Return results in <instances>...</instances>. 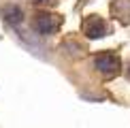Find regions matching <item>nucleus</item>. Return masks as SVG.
I'll return each instance as SVG.
<instances>
[{
	"mask_svg": "<svg viewBox=\"0 0 130 128\" xmlns=\"http://www.w3.org/2000/svg\"><path fill=\"white\" fill-rule=\"evenodd\" d=\"M32 2H34V4H51L53 0H32Z\"/></svg>",
	"mask_w": 130,
	"mask_h": 128,
	"instance_id": "5",
	"label": "nucleus"
},
{
	"mask_svg": "<svg viewBox=\"0 0 130 128\" xmlns=\"http://www.w3.org/2000/svg\"><path fill=\"white\" fill-rule=\"evenodd\" d=\"M0 13H2V19L7 21L9 26H17L24 21V11H21L19 4H4L2 9H0Z\"/></svg>",
	"mask_w": 130,
	"mask_h": 128,
	"instance_id": "3",
	"label": "nucleus"
},
{
	"mask_svg": "<svg viewBox=\"0 0 130 128\" xmlns=\"http://www.w3.org/2000/svg\"><path fill=\"white\" fill-rule=\"evenodd\" d=\"M58 24H60V19H58L56 15L41 13L39 17H36V21H34V28H36L39 34H51V32L58 28Z\"/></svg>",
	"mask_w": 130,
	"mask_h": 128,
	"instance_id": "2",
	"label": "nucleus"
},
{
	"mask_svg": "<svg viewBox=\"0 0 130 128\" xmlns=\"http://www.w3.org/2000/svg\"><path fill=\"white\" fill-rule=\"evenodd\" d=\"M94 66H96V71L102 73V75H115L117 71H120V58L115 56V53H111V51H107V53H100V56H96L94 58Z\"/></svg>",
	"mask_w": 130,
	"mask_h": 128,
	"instance_id": "1",
	"label": "nucleus"
},
{
	"mask_svg": "<svg viewBox=\"0 0 130 128\" xmlns=\"http://www.w3.org/2000/svg\"><path fill=\"white\" fill-rule=\"evenodd\" d=\"M126 75H128V77H130V64H128V68H126Z\"/></svg>",
	"mask_w": 130,
	"mask_h": 128,
	"instance_id": "6",
	"label": "nucleus"
},
{
	"mask_svg": "<svg viewBox=\"0 0 130 128\" xmlns=\"http://www.w3.org/2000/svg\"><path fill=\"white\" fill-rule=\"evenodd\" d=\"M105 32L107 26L100 17H90V21H85V34L90 39H100V36H105Z\"/></svg>",
	"mask_w": 130,
	"mask_h": 128,
	"instance_id": "4",
	"label": "nucleus"
}]
</instances>
